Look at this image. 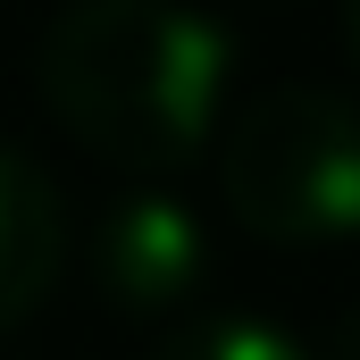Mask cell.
Masks as SVG:
<instances>
[{
    "label": "cell",
    "mask_w": 360,
    "mask_h": 360,
    "mask_svg": "<svg viewBox=\"0 0 360 360\" xmlns=\"http://www.w3.org/2000/svg\"><path fill=\"white\" fill-rule=\"evenodd\" d=\"M235 84V42L184 0H76L42 42V101L92 160L168 176L184 168Z\"/></svg>",
    "instance_id": "obj_1"
},
{
    "label": "cell",
    "mask_w": 360,
    "mask_h": 360,
    "mask_svg": "<svg viewBox=\"0 0 360 360\" xmlns=\"http://www.w3.org/2000/svg\"><path fill=\"white\" fill-rule=\"evenodd\" d=\"M226 210L260 243H352L360 235V101L285 84L243 101L226 126Z\"/></svg>",
    "instance_id": "obj_2"
},
{
    "label": "cell",
    "mask_w": 360,
    "mask_h": 360,
    "mask_svg": "<svg viewBox=\"0 0 360 360\" xmlns=\"http://www.w3.org/2000/svg\"><path fill=\"white\" fill-rule=\"evenodd\" d=\"M92 276H101V293L117 310L160 319V310H176V302L201 293L210 235H201V218L184 210L176 193H126L101 218V235H92Z\"/></svg>",
    "instance_id": "obj_3"
},
{
    "label": "cell",
    "mask_w": 360,
    "mask_h": 360,
    "mask_svg": "<svg viewBox=\"0 0 360 360\" xmlns=\"http://www.w3.org/2000/svg\"><path fill=\"white\" fill-rule=\"evenodd\" d=\"M59 260H68V210H59L51 176L34 160L0 151V335L51 302Z\"/></svg>",
    "instance_id": "obj_4"
},
{
    "label": "cell",
    "mask_w": 360,
    "mask_h": 360,
    "mask_svg": "<svg viewBox=\"0 0 360 360\" xmlns=\"http://www.w3.org/2000/svg\"><path fill=\"white\" fill-rule=\"evenodd\" d=\"M151 360H319V352L293 344L276 319H193V327H176Z\"/></svg>",
    "instance_id": "obj_5"
},
{
    "label": "cell",
    "mask_w": 360,
    "mask_h": 360,
    "mask_svg": "<svg viewBox=\"0 0 360 360\" xmlns=\"http://www.w3.org/2000/svg\"><path fill=\"white\" fill-rule=\"evenodd\" d=\"M319 360H360V302L327 327V344H319Z\"/></svg>",
    "instance_id": "obj_6"
},
{
    "label": "cell",
    "mask_w": 360,
    "mask_h": 360,
    "mask_svg": "<svg viewBox=\"0 0 360 360\" xmlns=\"http://www.w3.org/2000/svg\"><path fill=\"white\" fill-rule=\"evenodd\" d=\"M344 42H352V59H360V0H344Z\"/></svg>",
    "instance_id": "obj_7"
}]
</instances>
